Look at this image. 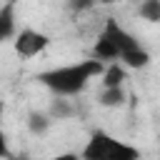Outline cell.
<instances>
[{"mask_svg":"<svg viewBox=\"0 0 160 160\" xmlns=\"http://www.w3.org/2000/svg\"><path fill=\"white\" fill-rule=\"evenodd\" d=\"M105 65L100 60H80L72 65H62V68H52V70H42L38 75V80L50 88L58 95H75L80 92L95 75H102Z\"/></svg>","mask_w":160,"mask_h":160,"instance_id":"6da1fadb","label":"cell"},{"mask_svg":"<svg viewBox=\"0 0 160 160\" xmlns=\"http://www.w3.org/2000/svg\"><path fill=\"white\" fill-rule=\"evenodd\" d=\"M80 160H140V150L108 135L105 130H95L82 148Z\"/></svg>","mask_w":160,"mask_h":160,"instance_id":"7a4b0ae2","label":"cell"},{"mask_svg":"<svg viewBox=\"0 0 160 160\" xmlns=\"http://www.w3.org/2000/svg\"><path fill=\"white\" fill-rule=\"evenodd\" d=\"M102 32L112 40V45L118 48V58H120V65H125V68H135V70H140V68H145L148 62H150V55H148V50L145 48H140V42L115 20V18H108L105 20V28H102Z\"/></svg>","mask_w":160,"mask_h":160,"instance_id":"3957f363","label":"cell"},{"mask_svg":"<svg viewBox=\"0 0 160 160\" xmlns=\"http://www.w3.org/2000/svg\"><path fill=\"white\" fill-rule=\"evenodd\" d=\"M48 45H50V38H48L45 32L30 30V28L15 32V40H12V48H15V52H18L20 58H35V55H40Z\"/></svg>","mask_w":160,"mask_h":160,"instance_id":"277c9868","label":"cell"},{"mask_svg":"<svg viewBox=\"0 0 160 160\" xmlns=\"http://www.w3.org/2000/svg\"><path fill=\"white\" fill-rule=\"evenodd\" d=\"M15 38V0H8L0 8V42Z\"/></svg>","mask_w":160,"mask_h":160,"instance_id":"5b68a950","label":"cell"},{"mask_svg":"<svg viewBox=\"0 0 160 160\" xmlns=\"http://www.w3.org/2000/svg\"><path fill=\"white\" fill-rule=\"evenodd\" d=\"M92 60H118V48L112 45V40L105 35V32H100V38L95 40V45H92Z\"/></svg>","mask_w":160,"mask_h":160,"instance_id":"8992f818","label":"cell"},{"mask_svg":"<svg viewBox=\"0 0 160 160\" xmlns=\"http://www.w3.org/2000/svg\"><path fill=\"white\" fill-rule=\"evenodd\" d=\"M125 65L120 62H112L102 70V88H122V80H125Z\"/></svg>","mask_w":160,"mask_h":160,"instance_id":"52a82bcc","label":"cell"},{"mask_svg":"<svg viewBox=\"0 0 160 160\" xmlns=\"http://www.w3.org/2000/svg\"><path fill=\"white\" fill-rule=\"evenodd\" d=\"M125 102V90L122 88H102L100 92V105L102 108H118Z\"/></svg>","mask_w":160,"mask_h":160,"instance_id":"ba28073f","label":"cell"},{"mask_svg":"<svg viewBox=\"0 0 160 160\" xmlns=\"http://www.w3.org/2000/svg\"><path fill=\"white\" fill-rule=\"evenodd\" d=\"M140 18L148 22H160V0H142L140 2Z\"/></svg>","mask_w":160,"mask_h":160,"instance_id":"9c48e42d","label":"cell"},{"mask_svg":"<svg viewBox=\"0 0 160 160\" xmlns=\"http://www.w3.org/2000/svg\"><path fill=\"white\" fill-rule=\"evenodd\" d=\"M28 128H30V132L40 135V132H45V130L50 128V118L42 115V112H30V118H28Z\"/></svg>","mask_w":160,"mask_h":160,"instance_id":"30bf717a","label":"cell"},{"mask_svg":"<svg viewBox=\"0 0 160 160\" xmlns=\"http://www.w3.org/2000/svg\"><path fill=\"white\" fill-rule=\"evenodd\" d=\"M0 158H5V160H12V155H10V148H8V138H5V132L0 130Z\"/></svg>","mask_w":160,"mask_h":160,"instance_id":"8fae6325","label":"cell"},{"mask_svg":"<svg viewBox=\"0 0 160 160\" xmlns=\"http://www.w3.org/2000/svg\"><path fill=\"white\" fill-rule=\"evenodd\" d=\"M92 5H95V0H70V8L72 10H88Z\"/></svg>","mask_w":160,"mask_h":160,"instance_id":"7c38bea8","label":"cell"},{"mask_svg":"<svg viewBox=\"0 0 160 160\" xmlns=\"http://www.w3.org/2000/svg\"><path fill=\"white\" fill-rule=\"evenodd\" d=\"M52 115H60V118H68V115H70V108H68L65 102H55V105H52Z\"/></svg>","mask_w":160,"mask_h":160,"instance_id":"4fadbf2b","label":"cell"},{"mask_svg":"<svg viewBox=\"0 0 160 160\" xmlns=\"http://www.w3.org/2000/svg\"><path fill=\"white\" fill-rule=\"evenodd\" d=\"M52 160H80V155H75V152H60V155H55Z\"/></svg>","mask_w":160,"mask_h":160,"instance_id":"5bb4252c","label":"cell"},{"mask_svg":"<svg viewBox=\"0 0 160 160\" xmlns=\"http://www.w3.org/2000/svg\"><path fill=\"white\" fill-rule=\"evenodd\" d=\"M2 110H5V102L0 100V118H2Z\"/></svg>","mask_w":160,"mask_h":160,"instance_id":"9a60e30c","label":"cell"},{"mask_svg":"<svg viewBox=\"0 0 160 160\" xmlns=\"http://www.w3.org/2000/svg\"><path fill=\"white\" fill-rule=\"evenodd\" d=\"M95 2H102V5H108V2H115V0H95Z\"/></svg>","mask_w":160,"mask_h":160,"instance_id":"2e32d148","label":"cell"},{"mask_svg":"<svg viewBox=\"0 0 160 160\" xmlns=\"http://www.w3.org/2000/svg\"><path fill=\"white\" fill-rule=\"evenodd\" d=\"M12 160H28V158H12Z\"/></svg>","mask_w":160,"mask_h":160,"instance_id":"e0dca14e","label":"cell"}]
</instances>
